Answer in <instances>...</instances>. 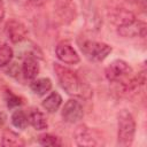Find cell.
<instances>
[{"label": "cell", "mask_w": 147, "mask_h": 147, "mask_svg": "<svg viewBox=\"0 0 147 147\" xmlns=\"http://www.w3.org/2000/svg\"><path fill=\"white\" fill-rule=\"evenodd\" d=\"M1 145L5 147H20L24 146L25 142L18 133L14 132L13 130H5L1 138Z\"/></svg>", "instance_id": "obj_12"}, {"label": "cell", "mask_w": 147, "mask_h": 147, "mask_svg": "<svg viewBox=\"0 0 147 147\" xmlns=\"http://www.w3.org/2000/svg\"><path fill=\"white\" fill-rule=\"evenodd\" d=\"M11 124L17 129L24 130L29 125V116L23 110L16 109L11 114Z\"/></svg>", "instance_id": "obj_16"}, {"label": "cell", "mask_w": 147, "mask_h": 147, "mask_svg": "<svg viewBox=\"0 0 147 147\" xmlns=\"http://www.w3.org/2000/svg\"><path fill=\"white\" fill-rule=\"evenodd\" d=\"M30 88L31 91L41 96V95H45L47 92L51 91L52 88V80L49 78H38V79H33L31 85H30Z\"/></svg>", "instance_id": "obj_15"}, {"label": "cell", "mask_w": 147, "mask_h": 147, "mask_svg": "<svg viewBox=\"0 0 147 147\" xmlns=\"http://www.w3.org/2000/svg\"><path fill=\"white\" fill-rule=\"evenodd\" d=\"M109 17H110L109 20L114 24H116L117 26L126 24V23H129V22H131V21H133L136 18L133 13L127 10V9H125V8H116V9H114L109 14Z\"/></svg>", "instance_id": "obj_11"}, {"label": "cell", "mask_w": 147, "mask_h": 147, "mask_svg": "<svg viewBox=\"0 0 147 147\" xmlns=\"http://www.w3.org/2000/svg\"><path fill=\"white\" fill-rule=\"evenodd\" d=\"M146 29L147 25L145 22L134 18L133 21L126 24L117 26V33L123 38H136V37L144 38L146 36Z\"/></svg>", "instance_id": "obj_7"}, {"label": "cell", "mask_w": 147, "mask_h": 147, "mask_svg": "<svg viewBox=\"0 0 147 147\" xmlns=\"http://www.w3.org/2000/svg\"><path fill=\"white\" fill-rule=\"evenodd\" d=\"M5 32H6V36L8 37V39L14 44L23 41L28 36L26 26L21 21L15 20V18L7 21V23L5 25Z\"/></svg>", "instance_id": "obj_8"}, {"label": "cell", "mask_w": 147, "mask_h": 147, "mask_svg": "<svg viewBox=\"0 0 147 147\" xmlns=\"http://www.w3.org/2000/svg\"><path fill=\"white\" fill-rule=\"evenodd\" d=\"M129 2H131V3H133V5H136V6H138V7H140L142 10H145L146 9V3H147V0H127Z\"/></svg>", "instance_id": "obj_20"}, {"label": "cell", "mask_w": 147, "mask_h": 147, "mask_svg": "<svg viewBox=\"0 0 147 147\" xmlns=\"http://www.w3.org/2000/svg\"><path fill=\"white\" fill-rule=\"evenodd\" d=\"M11 1H18V0H11Z\"/></svg>", "instance_id": "obj_24"}, {"label": "cell", "mask_w": 147, "mask_h": 147, "mask_svg": "<svg viewBox=\"0 0 147 147\" xmlns=\"http://www.w3.org/2000/svg\"><path fill=\"white\" fill-rule=\"evenodd\" d=\"M106 77L109 82L113 83H122L127 88L137 87L139 84H142L145 80L139 79L138 76H133V70L130 64L123 60L113 61L105 70Z\"/></svg>", "instance_id": "obj_2"}, {"label": "cell", "mask_w": 147, "mask_h": 147, "mask_svg": "<svg viewBox=\"0 0 147 147\" xmlns=\"http://www.w3.org/2000/svg\"><path fill=\"white\" fill-rule=\"evenodd\" d=\"M13 56H14V52L9 45L3 44L2 46H0V67L8 65L13 60Z\"/></svg>", "instance_id": "obj_18"}, {"label": "cell", "mask_w": 147, "mask_h": 147, "mask_svg": "<svg viewBox=\"0 0 147 147\" xmlns=\"http://www.w3.org/2000/svg\"><path fill=\"white\" fill-rule=\"evenodd\" d=\"M29 124H30L34 130H38V131L45 130V129H47V126H48L46 116H45L41 111H39L38 109H37V110H32V111L29 114Z\"/></svg>", "instance_id": "obj_14"}, {"label": "cell", "mask_w": 147, "mask_h": 147, "mask_svg": "<svg viewBox=\"0 0 147 147\" xmlns=\"http://www.w3.org/2000/svg\"><path fill=\"white\" fill-rule=\"evenodd\" d=\"M79 47L83 54L91 61H103L113 51L111 46L106 42H100L95 40L84 39L79 42Z\"/></svg>", "instance_id": "obj_4"}, {"label": "cell", "mask_w": 147, "mask_h": 147, "mask_svg": "<svg viewBox=\"0 0 147 147\" xmlns=\"http://www.w3.org/2000/svg\"><path fill=\"white\" fill-rule=\"evenodd\" d=\"M6 121H7V116H6V114H5L3 111H0V130L3 127Z\"/></svg>", "instance_id": "obj_21"}, {"label": "cell", "mask_w": 147, "mask_h": 147, "mask_svg": "<svg viewBox=\"0 0 147 147\" xmlns=\"http://www.w3.org/2000/svg\"><path fill=\"white\" fill-rule=\"evenodd\" d=\"M136 133V121L132 114L123 109L118 114L117 121V145L121 147L131 146Z\"/></svg>", "instance_id": "obj_3"}, {"label": "cell", "mask_w": 147, "mask_h": 147, "mask_svg": "<svg viewBox=\"0 0 147 147\" xmlns=\"http://www.w3.org/2000/svg\"><path fill=\"white\" fill-rule=\"evenodd\" d=\"M5 17V6L2 0H0V22L2 21V18Z\"/></svg>", "instance_id": "obj_22"}, {"label": "cell", "mask_w": 147, "mask_h": 147, "mask_svg": "<svg viewBox=\"0 0 147 147\" xmlns=\"http://www.w3.org/2000/svg\"><path fill=\"white\" fill-rule=\"evenodd\" d=\"M74 138L78 146H98L101 144L99 133L84 124L77 126L74 132Z\"/></svg>", "instance_id": "obj_5"}, {"label": "cell", "mask_w": 147, "mask_h": 147, "mask_svg": "<svg viewBox=\"0 0 147 147\" xmlns=\"http://www.w3.org/2000/svg\"><path fill=\"white\" fill-rule=\"evenodd\" d=\"M54 70L60 86L68 94L85 99L92 95V90L90 88V86L86 83H84L75 71L61 64H55Z\"/></svg>", "instance_id": "obj_1"}, {"label": "cell", "mask_w": 147, "mask_h": 147, "mask_svg": "<svg viewBox=\"0 0 147 147\" xmlns=\"http://www.w3.org/2000/svg\"><path fill=\"white\" fill-rule=\"evenodd\" d=\"M62 118L68 123H77L84 116V109L82 103L77 99H69L61 111Z\"/></svg>", "instance_id": "obj_6"}, {"label": "cell", "mask_w": 147, "mask_h": 147, "mask_svg": "<svg viewBox=\"0 0 147 147\" xmlns=\"http://www.w3.org/2000/svg\"><path fill=\"white\" fill-rule=\"evenodd\" d=\"M32 5H34V6H42L47 0H29Z\"/></svg>", "instance_id": "obj_23"}, {"label": "cell", "mask_w": 147, "mask_h": 147, "mask_svg": "<svg viewBox=\"0 0 147 147\" xmlns=\"http://www.w3.org/2000/svg\"><path fill=\"white\" fill-rule=\"evenodd\" d=\"M22 74L25 79L33 80L39 74V64L34 56H26L22 63Z\"/></svg>", "instance_id": "obj_10"}, {"label": "cell", "mask_w": 147, "mask_h": 147, "mask_svg": "<svg viewBox=\"0 0 147 147\" xmlns=\"http://www.w3.org/2000/svg\"><path fill=\"white\" fill-rule=\"evenodd\" d=\"M55 53H56L57 59L65 64H77L80 61L79 55L76 52V49L67 42L59 44L55 48Z\"/></svg>", "instance_id": "obj_9"}, {"label": "cell", "mask_w": 147, "mask_h": 147, "mask_svg": "<svg viewBox=\"0 0 147 147\" xmlns=\"http://www.w3.org/2000/svg\"><path fill=\"white\" fill-rule=\"evenodd\" d=\"M62 105V96L57 92H51L41 102L42 108L48 113H55Z\"/></svg>", "instance_id": "obj_13"}, {"label": "cell", "mask_w": 147, "mask_h": 147, "mask_svg": "<svg viewBox=\"0 0 147 147\" xmlns=\"http://www.w3.org/2000/svg\"><path fill=\"white\" fill-rule=\"evenodd\" d=\"M6 103H7L8 108L13 109V108H16V107L21 106L23 103V101L18 95H16V94L11 93L10 91H8L6 93Z\"/></svg>", "instance_id": "obj_19"}, {"label": "cell", "mask_w": 147, "mask_h": 147, "mask_svg": "<svg viewBox=\"0 0 147 147\" xmlns=\"http://www.w3.org/2000/svg\"><path fill=\"white\" fill-rule=\"evenodd\" d=\"M38 144L41 146H47V147H56V146H62V141L59 137L49 134V133H44L38 137Z\"/></svg>", "instance_id": "obj_17"}]
</instances>
